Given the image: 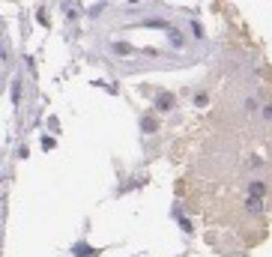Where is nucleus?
Returning a JSON list of instances; mask_svg holds the SVG:
<instances>
[{
    "label": "nucleus",
    "mask_w": 272,
    "mask_h": 257,
    "mask_svg": "<svg viewBox=\"0 0 272 257\" xmlns=\"http://www.w3.org/2000/svg\"><path fill=\"white\" fill-rule=\"evenodd\" d=\"M248 192H251V198H260V195H266V186H263V182H251Z\"/></svg>",
    "instance_id": "nucleus-1"
},
{
    "label": "nucleus",
    "mask_w": 272,
    "mask_h": 257,
    "mask_svg": "<svg viewBox=\"0 0 272 257\" xmlns=\"http://www.w3.org/2000/svg\"><path fill=\"white\" fill-rule=\"evenodd\" d=\"M171 105H174L171 96H159V108H171Z\"/></svg>",
    "instance_id": "nucleus-2"
},
{
    "label": "nucleus",
    "mask_w": 272,
    "mask_h": 257,
    "mask_svg": "<svg viewBox=\"0 0 272 257\" xmlns=\"http://www.w3.org/2000/svg\"><path fill=\"white\" fill-rule=\"evenodd\" d=\"M245 206H248L251 212H254V209H260V198H248V203H245Z\"/></svg>",
    "instance_id": "nucleus-3"
}]
</instances>
